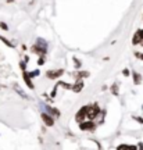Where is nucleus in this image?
Wrapping results in <instances>:
<instances>
[{
  "mask_svg": "<svg viewBox=\"0 0 143 150\" xmlns=\"http://www.w3.org/2000/svg\"><path fill=\"white\" fill-rule=\"evenodd\" d=\"M46 49H47V43L42 40V39H38V42L35 46H32V52H35L38 54H45L46 53Z\"/></svg>",
  "mask_w": 143,
  "mask_h": 150,
  "instance_id": "f257e3e1",
  "label": "nucleus"
},
{
  "mask_svg": "<svg viewBox=\"0 0 143 150\" xmlns=\"http://www.w3.org/2000/svg\"><path fill=\"white\" fill-rule=\"evenodd\" d=\"M100 112V108L97 104H93V106H88V110H86V117L89 120H95L97 117V114Z\"/></svg>",
  "mask_w": 143,
  "mask_h": 150,
  "instance_id": "f03ea898",
  "label": "nucleus"
},
{
  "mask_svg": "<svg viewBox=\"0 0 143 150\" xmlns=\"http://www.w3.org/2000/svg\"><path fill=\"white\" fill-rule=\"evenodd\" d=\"M79 128H81V131H95V128H96V124L92 121V120H88V121H82V122H79Z\"/></svg>",
  "mask_w": 143,
  "mask_h": 150,
  "instance_id": "7ed1b4c3",
  "label": "nucleus"
},
{
  "mask_svg": "<svg viewBox=\"0 0 143 150\" xmlns=\"http://www.w3.org/2000/svg\"><path fill=\"white\" fill-rule=\"evenodd\" d=\"M86 110H88V106H84V107H81L79 111L76 112L75 120H76L78 122H82V121H85L86 120Z\"/></svg>",
  "mask_w": 143,
  "mask_h": 150,
  "instance_id": "20e7f679",
  "label": "nucleus"
},
{
  "mask_svg": "<svg viewBox=\"0 0 143 150\" xmlns=\"http://www.w3.org/2000/svg\"><path fill=\"white\" fill-rule=\"evenodd\" d=\"M42 120H43V122H45V125H47V127H53L54 125L53 117L50 114H47V112H42Z\"/></svg>",
  "mask_w": 143,
  "mask_h": 150,
  "instance_id": "39448f33",
  "label": "nucleus"
},
{
  "mask_svg": "<svg viewBox=\"0 0 143 150\" xmlns=\"http://www.w3.org/2000/svg\"><path fill=\"white\" fill-rule=\"evenodd\" d=\"M64 74L63 70H56V71H47L46 72V76H47L49 79H56V78H58V76H61V75Z\"/></svg>",
  "mask_w": 143,
  "mask_h": 150,
  "instance_id": "423d86ee",
  "label": "nucleus"
},
{
  "mask_svg": "<svg viewBox=\"0 0 143 150\" xmlns=\"http://www.w3.org/2000/svg\"><path fill=\"white\" fill-rule=\"evenodd\" d=\"M22 75H24V81H25V83L28 85V88L33 89L35 86H33V83H32V81H31V76H29V74H28L27 71H24V72H22Z\"/></svg>",
  "mask_w": 143,
  "mask_h": 150,
  "instance_id": "0eeeda50",
  "label": "nucleus"
},
{
  "mask_svg": "<svg viewBox=\"0 0 143 150\" xmlns=\"http://www.w3.org/2000/svg\"><path fill=\"white\" fill-rule=\"evenodd\" d=\"M43 108H46V111H47L49 114H54L56 117H58V115H60V112H58L56 108H53V107H49V106H46V104H43Z\"/></svg>",
  "mask_w": 143,
  "mask_h": 150,
  "instance_id": "6e6552de",
  "label": "nucleus"
},
{
  "mask_svg": "<svg viewBox=\"0 0 143 150\" xmlns=\"http://www.w3.org/2000/svg\"><path fill=\"white\" fill-rule=\"evenodd\" d=\"M82 88H84V82H82V81H79V82H76V83H75L71 89H72L74 92H81V91H82Z\"/></svg>",
  "mask_w": 143,
  "mask_h": 150,
  "instance_id": "1a4fd4ad",
  "label": "nucleus"
},
{
  "mask_svg": "<svg viewBox=\"0 0 143 150\" xmlns=\"http://www.w3.org/2000/svg\"><path fill=\"white\" fill-rule=\"evenodd\" d=\"M140 42H142L140 36H139L138 33H135V36H133V39H132V43H133V45H139Z\"/></svg>",
  "mask_w": 143,
  "mask_h": 150,
  "instance_id": "9d476101",
  "label": "nucleus"
},
{
  "mask_svg": "<svg viewBox=\"0 0 143 150\" xmlns=\"http://www.w3.org/2000/svg\"><path fill=\"white\" fill-rule=\"evenodd\" d=\"M133 79H135V83H139L140 82V75L138 72H133Z\"/></svg>",
  "mask_w": 143,
  "mask_h": 150,
  "instance_id": "9b49d317",
  "label": "nucleus"
},
{
  "mask_svg": "<svg viewBox=\"0 0 143 150\" xmlns=\"http://www.w3.org/2000/svg\"><path fill=\"white\" fill-rule=\"evenodd\" d=\"M78 76H81V78H88V76H89V72H88V71H81L79 74H78Z\"/></svg>",
  "mask_w": 143,
  "mask_h": 150,
  "instance_id": "f8f14e48",
  "label": "nucleus"
},
{
  "mask_svg": "<svg viewBox=\"0 0 143 150\" xmlns=\"http://www.w3.org/2000/svg\"><path fill=\"white\" fill-rule=\"evenodd\" d=\"M28 74H29V76H31V78H35V76H38V75H39V71L35 70V71H31V72H28Z\"/></svg>",
  "mask_w": 143,
  "mask_h": 150,
  "instance_id": "ddd939ff",
  "label": "nucleus"
},
{
  "mask_svg": "<svg viewBox=\"0 0 143 150\" xmlns=\"http://www.w3.org/2000/svg\"><path fill=\"white\" fill-rule=\"evenodd\" d=\"M74 63H75V67H76V68H81V65H82V64H81L79 60H76V59L74 57Z\"/></svg>",
  "mask_w": 143,
  "mask_h": 150,
  "instance_id": "4468645a",
  "label": "nucleus"
},
{
  "mask_svg": "<svg viewBox=\"0 0 143 150\" xmlns=\"http://www.w3.org/2000/svg\"><path fill=\"white\" fill-rule=\"evenodd\" d=\"M118 149H135L133 146H127V145H121Z\"/></svg>",
  "mask_w": 143,
  "mask_h": 150,
  "instance_id": "2eb2a0df",
  "label": "nucleus"
},
{
  "mask_svg": "<svg viewBox=\"0 0 143 150\" xmlns=\"http://www.w3.org/2000/svg\"><path fill=\"white\" fill-rule=\"evenodd\" d=\"M0 28H1V29H4V31H7V29H8V27L6 25L4 22H0Z\"/></svg>",
  "mask_w": 143,
  "mask_h": 150,
  "instance_id": "dca6fc26",
  "label": "nucleus"
},
{
  "mask_svg": "<svg viewBox=\"0 0 143 150\" xmlns=\"http://www.w3.org/2000/svg\"><path fill=\"white\" fill-rule=\"evenodd\" d=\"M136 33H138L139 36H140V39H142V40H143V29H139V31H138V32H136Z\"/></svg>",
  "mask_w": 143,
  "mask_h": 150,
  "instance_id": "f3484780",
  "label": "nucleus"
},
{
  "mask_svg": "<svg viewBox=\"0 0 143 150\" xmlns=\"http://www.w3.org/2000/svg\"><path fill=\"white\" fill-rule=\"evenodd\" d=\"M20 65H21L22 71H25V68H27V65H25V63H24V61H21V63H20Z\"/></svg>",
  "mask_w": 143,
  "mask_h": 150,
  "instance_id": "a211bd4d",
  "label": "nucleus"
},
{
  "mask_svg": "<svg viewBox=\"0 0 143 150\" xmlns=\"http://www.w3.org/2000/svg\"><path fill=\"white\" fill-rule=\"evenodd\" d=\"M43 63H45V59H39V60H38V64H39V65H43Z\"/></svg>",
  "mask_w": 143,
  "mask_h": 150,
  "instance_id": "6ab92c4d",
  "label": "nucleus"
},
{
  "mask_svg": "<svg viewBox=\"0 0 143 150\" xmlns=\"http://www.w3.org/2000/svg\"><path fill=\"white\" fill-rule=\"evenodd\" d=\"M124 75H127V76H128V75H129V71H128V70H124Z\"/></svg>",
  "mask_w": 143,
  "mask_h": 150,
  "instance_id": "aec40b11",
  "label": "nucleus"
},
{
  "mask_svg": "<svg viewBox=\"0 0 143 150\" xmlns=\"http://www.w3.org/2000/svg\"><path fill=\"white\" fill-rule=\"evenodd\" d=\"M138 57H140V59L143 60V53H142V54H138Z\"/></svg>",
  "mask_w": 143,
  "mask_h": 150,
  "instance_id": "412c9836",
  "label": "nucleus"
}]
</instances>
